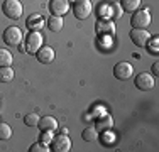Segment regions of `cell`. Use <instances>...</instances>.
I'll return each mask as SVG.
<instances>
[{
  "instance_id": "obj_6",
  "label": "cell",
  "mask_w": 159,
  "mask_h": 152,
  "mask_svg": "<svg viewBox=\"0 0 159 152\" xmlns=\"http://www.w3.org/2000/svg\"><path fill=\"white\" fill-rule=\"evenodd\" d=\"M51 147L56 152H70L71 150V139L66 134H59V135L52 137Z\"/></svg>"
},
{
  "instance_id": "obj_21",
  "label": "cell",
  "mask_w": 159,
  "mask_h": 152,
  "mask_svg": "<svg viewBox=\"0 0 159 152\" xmlns=\"http://www.w3.org/2000/svg\"><path fill=\"white\" fill-rule=\"evenodd\" d=\"M12 137V128L9 123L5 122H0V140H9Z\"/></svg>"
},
{
  "instance_id": "obj_23",
  "label": "cell",
  "mask_w": 159,
  "mask_h": 152,
  "mask_svg": "<svg viewBox=\"0 0 159 152\" xmlns=\"http://www.w3.org/2000/svg\"><path fill=\"white\" fill-rule=\"evenodd\" d=\"M146 47L149 49L152 54H157V52H159V37H157V36L151 37V39L147 41V46H146Z\"/></svg>"
},
{
  "instance_id": "obj_16",
  "label": "cell",
  "mask_w": 159,
  "mask_h": 152,
  "mask_svg": "<svg viewBox=\"0 0 159 152\" xmlns=\"http://www.w3.org/2000/svg\"><path fill=\"white\" fill-rule=\"evenodd\" d=\"M48 25L52 32H59V30L63 29V17H59V15H51V17L48 19Z\"/></svg>"
},
{
  "instance_id": "obj_24",
  "label": "cell",
  "mask_w": 159,
  "mask_h": 152,
  "mask_svg": "<svg viewBox=\"0 0 159 152\" xmlns=\"http://www.w3.org/2000/svg\"><path fill=\"white\" fill-rule=\"evenodd\" d=\"M31 152H49L51 149H49V144H44V142H36V144H32L31 145V149H29Z\"/></svg>"
},
{
  "instance_id": "obj_9",
  "label": "cell",
  "mask_w": 159,
  "mask_h": 152,
  "mask_svg": "<svg viewBox=\"0 0 159 152\" xmlns=\"http://www.w3.org/2000/svg\"><path fill=\"white\" fill-rule=\"evenodd\" d=\"M154 85H156V81L149 73H141L135 76V86L141 91H151L154 88Z\"/></svg>"
},
{
  "instance_id": "obj_18",
  "label": "cell",
  "mask_w": 159,
  "mask_h": 152,
  "mask_svg": "<svg viewBox=\"0 0 159 152\" xmlns=\"http://www.w3.org/2000/svg\"><path fill=\"white\" fill-rule=\"evenodd\" d=\"M14 76H16V73H14V69L10 66H2L0 68V81L2 83H10L14 79Z\"/></svg>"
},
{
  "instance_id": "obj_5",
  "label": "cell",
  "mask_w": 159,
  "mask_h": 152,
  "mask_svg": "<svg viewBox=\"0 0 159 152\" xmlns=\"http://www.w3.org/2000/svg\"><path fill=\"white\" fill-rule=\"evenodd\" d=\"M24 41V34L22 30L12 25V27H7L3 30V42L7 46H20V42Z\"/></svg>"
},
{
  "instance_id": "obj_25",
  "label": "cell",
  "mask_w": 159,
  "mask_h": 152,
  "mask_svg": "<svg viewBox=\"0 0 159 152\" xmlns=\"http://www.w3.org/2000/svg\"><path fill=\"white\" fill-rule=\"evenodd\" d=\"M110 10H112L113 19H120V17H122V7H120L119 2L112 3V5H110Z\"/></svg>"
},
{
  "instance_id": "obj_11",
  "label": "cell",
  "mask_w": 159,
  "mask_h": 152,
  "mask_svg": "<svg viewBox=\"0 0 159 152\" xmlns=\"http://www.w3.org/2000/svg\"><path fill=\"white\" fill-rule=\"evenodd\" d=\"M70 7H71L70 0H51V2H49V10H51V14L59 15V17H63L64 14H68Z\"/></svg>"
},
{
  "instance_id": "obj_27",
  "label": "cell",
  "mask_w": 159,
  "mask_h": 152,
  "mask_svg": "<svg viewBox=\"0 0 159 152\" xmlns=\"http://www.w3.org/2000/svg\"><path fill=\"white\" fill-rule=\"evenodd\" d=\"M152 73H154V74H157V73H159V63H157V61L152 64Z\"/></svg>"
},
{
  "instance_id": "obj_19",
  "label": "cell",
  "mask_w": 159,
  "mask_h": 152,
  "mask_svg": "<svg viewBox=\"0 0 159 152\" xmlns=\"http://www.w3.org/2000/svg\"><path fill=\"white\" fill-rule=\"evenodd\" d=\"M83 140L85 142H95V140L98 139V130H97V127H86L85 130H83Z\"/></svg>"
},
{
  "instance_id": "obj_28",
  "label": "cell",
  "mask_w": 159,
  "mask_h": 152,
  "mask_svg": "<svg viewBox=\"0 0 159 152\" xmlns=\"http://www.w3.org/2000/svg\"><path fill=\"white\" fill-rule=\"evenodd\" d=\"M102 2H105V0H102Z\"/></svg>"
},
{
  "instance_id": "obj_13",
  "label": "cell",
  "mask_w": 159,
  "mask_h": 152,
  "mask_svg": "<svg viewBox=\"0 0 159 152\" xmlns=\"http://www.w3.org/2000/svg\"><path fill=\"white\" fill-rule=\"evenodd\" d=\"M44 24H46V20L41 14H31L25 20V25H27L29 30H41L44 27Z\"/></svg>"
},
{
  "instance_id": "obj_10",
  "label": "cell",
  "mask_w": 159,
  "mask_h": 152,
  "mask_svg": "<svg viewBox=\"0 0 159 152\" xmlns=\"http://www.w3.org/2000/svg\"><path fill=\"white\" fill-rule=\"evenodd\" d=\"M97 32L100 36H113L115 34V24L108 17H102L97 22Z\"/></svg>"
},
{
  "instance_id": "obj_1",
  "label": "cell",
  "mask_w": 159,
  "mask_h": 152,
  "mask_svg": "<svg viewBox=\"0 0 159 152\" xmlns=\"http://www.w3.org/2000/svg\"><path fill=\"white\" fill-rule=\"evenodd\" d=\"M43 44H44L43 34H41L39 30H31V32L27 34V37H25L24 47H22V49H24L27 54H36V52L43 47Z\"/></svg>"
},
{
  "instance_id": "obj_14",
  "label": "cell",
  "mask_w": 159,
  "mask_h": 152,
  "mask_svg": "<svg viewBox=\"0 0 159 152\" xmlns=\"http://www.w3.org/2000/svg\"><path fill=\"white\" fill-rule=\"evenodd\" d=\"M37 127L41 128V132H54L56 128H58V120L54 118V117H43V118L39 120V123H37Z\"/></svg>"
},
{
  "instance_id": "obj_4",
  "label": "cell",
  "mask_w": 159,
  "mask_h": 152,
  "mask_svg": "<svg viewBox=\"0 0 159 152\" xmlns=\"http://www.w3.org/2000/svg\"><path fill=\"white\" fill-rule=\"evenodd\" d=\"M93 12V5L90 0H76L73 3V14L78 20H85L88 19Z\"/></svg>"
},
{
  "instance_id": "obj_26",
  "label": "cell",
  "mask_w": 159,
  "mask_h": 152,
  "mask_svg": "<svg viewBox=\"0 0 159 152\" xmlns=\"http://www.w3.org/2000/svg\"><path fill=\"white\" fill-rule=\"evenodd\" d=\"M52 132H49V130H46V132H43V137H41V142H44V144H51V140H52Z\"/></svg>"
},
{
  "instance_id": "obj_22",
  "label": "cell",
  "mask_w": 159,
  "mask_h": 152,
  "mask_svg": "<svg viewBox=\"0 0 159 152\" xmlns=\"http://www.w3.org/2000/svg\"><path fill=\"white\" fill-rule=\"evenodd\" d=\"M39 115L37 113H27V115L24 117V123L29 125V127H37V123H39Z\"/></svg>"
},
{
  "instance_id": "obj_20",
  "label": "cell",
  "mask_w": 159,
  "mask_h": 152,
  "mask_svg": "<svg viewBox=\"0 0 159 152\" xmlns=\"http://www.w3.org/2000/svg\"><path fill=\"white\" fill-rule=\"evenodd\" d=\"M12 61H14V58H12L9 49L0 47V68L2 66H12Z\"/></svg>"
},
{
  "instance_id": "obj_2",
  "label": "cell",
  "mask_w": 159,
  "mask_h": 152,
  "mask_svg": "<svg viewBox=\"0 0 159 152\" xmlns=\"http://www.w3.org/2000/svg\"><path fill=\"white\" fill-rule=\"evenodd\" d=\"M2 10L5 14V17L17 20V19H20L22 12H24V7H22L20 0H5L2 5Z\"/></svg>"
},
{
  "instance_id": "obj_12",
  "label": "cell",
  "mask_w": 159,
  "mask_h": 152,
  "mask_svg": "<svg viewBox=\"0 0 159 152\" xmlns=\"http://www.w3.org/2000/svg\"><path fill=\"white\" fill-rule=\"evenodd\" d=\"M36 58L39 63H43V64H49V63H52L56 58V52H54V49L51 47V46H43V47L39 49V51L36 52Z\"/></svg>"
},
{
  "instance_id": "obj_7",
  "label": "cell",
  "mask_w": 159,
  "mask_h": 152,
  "mask_svg": "<svg viewBox=\"0 0 159 152\" xmlns=\"http://www.w3.org/2000/svg\"><path fill=\"white\" fill-rule=\"evenodd\" d=\"M132 74H134V68L127 61H120L113 68V76L117 79H129V78H132Z\"/></svg>"
},
{
  "instance_id": "obj_3",
  "label": "cell",
  "mask_w": 159,
  "mask_h": 152,
  "mask_svg": "<svg viewBox=\"0 0 159 152\" xmlns=\"http://www.w3.org/2000/svg\"><path fill=\"white\" fill-rule=\"evenodd\" d=\"M151 20H152V17H151V12L147 9L135 10V14H132L130 17V25L135 29H146L151 25Z\"/></svg>"
},
{
  "instance_id": "obj_8",
  "label": "cell",
  "mask_w": 159,
  "mask_h": 152,
  "mask_svg": "<svg viewBox=\"0 0 159 152\" xmlns=\"http://www.w3.org/2000/svg\"><path fill=\"white\" fill-rule=\"evenodd\" d=\"M149 39H151V34L146 29H135L134 27L130 30V41L135 46H139V47H146Z\"/></svg>"
},
{
  "instance_id": "obj_15",
  "label": "cell",
  "mask_w": 159,
  "mask_h": 152,
  "mask_svg": "<svg viewBox=\"0 0 159 152\" xmlns=\"http://www.w3.org/2000/svg\"><path fill=\"white\" fill-rule=\"evenodd\" d=\"M113 127V118H112V115H108V113H105L103 117H100L97 122V130L98 132H103V130H110V128Z\"/></svg>"
},
{
  "instance_id": "obj_17",
  "label": "cell",
  "mask_w": 159,
  "mask_h": 152,
  "mask_svg": "<svg viewBox=\"0 0 159 152\" xmlns=\"http://www.w3.org/2000/svg\"><path fill=\"white\" fill-rule=\"evenodd\" d=\"M141 2L142 0H120V7L125 12H135L141 7Z\"/></svg>"
}]
</instances>
